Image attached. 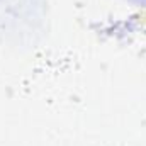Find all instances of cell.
I'll use <instances>...</instances> for the list:
<instances>
[{"label":"cell","instance_id":"1","mask_svg":"<svg viewBox=\"0 0 146 146\" xmlns=\"http://www.w3.org/2000/svg\"><path fill=\"white\" fill-rule=\"evenodd\" d=\"M127 2H131L134 5H139V7H146V0H127Z\"/></svg>","mask_w":146,"mask_h":146}]
</instances>
